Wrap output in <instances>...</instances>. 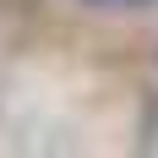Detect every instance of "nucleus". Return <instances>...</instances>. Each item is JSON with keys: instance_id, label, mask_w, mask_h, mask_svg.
Masks as SVG:
<instances>
[{"instance_id": "f257e3e1", "label": "nucleus", "mask_w": 158, "mask_h": 158, "mask_svg": "<svg viewBox=\"0 0 158 158\" xmlns=\"http://www.w3.org/2000/svg\"><path fill=\"white\" fill-rule=\"evenodd\" d=\"M82 6H98V11H136V6H153V0H82Z\"/></svg>"}]
</instances>
